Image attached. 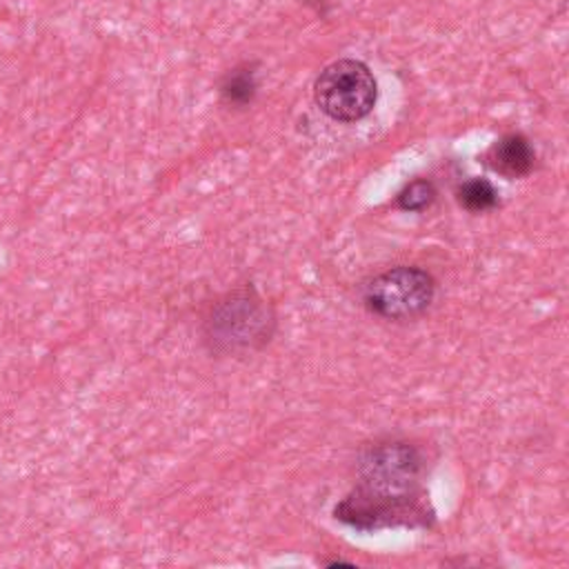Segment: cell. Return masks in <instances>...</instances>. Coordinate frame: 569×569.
I'll return each mask as SVG.
<instances>
[{
    "instance_id": "2",
    "label": "cell",
    "mask_w": 569,
    "mask_h": 569,
    "mask_svg": "<svg viewBox=\"0 0 569 569\" xmlns=\"http://www.w3.org/2000/svg\"><path fill=\"white\" fill-rule=\"evenodd\" d=\"M276 327L271 307L251 289H238L218 300L204 320V340L213 351H251L269 342Z\"/></svg>"
},
{
    "instance_id": "4",
    "label": "cell",
    "mask_w": 569,
    "mask_h": 569,
    "mask_svg": "<svg viewBox=\"0 0 569 569\" xmlns=\"http://www.w3.org/2000/svg\"><path fill=\"white\" fill-rule=\"evenodd\" d=\"M436 280L420 267H393L373 276L362 289L365 307L387 320H411L427 311Z\"/></svg>"
},
{
    "instance_id": "6",
    "label": "cell",
    "mask_w": 569,
    "mask_h": 569,
    "mask_svg": "<svg viewBox=\"0 0 569 569\" xmlns=\"http://www.w3.org/2000/svg\"><path fill=\"white\" fill-rule=\"evenodd\" d=\"M256 93V71L249 67V64H242V67H236L231 69L222 84H220V96L227 104H233V107H244L251 102Z\"/></svg>"
},
{
    "instance_id": "1",
    "label": "cell",
    "mask_w": 569,
    "mask_h": 569,
    "mask_svg": "<svg viewBox=\"0 0 569 569\" xmlns=\"http://www.w3.org/2000/svg\"><path fill=\"white\" fill-rule=\"evenodd\" d=\"M360 485L336 507V518L360 531L396 525H422L420 451L402 440L371 447L358 465Z\"/></svg>"
},
{
    "instance_id": "7",
    "label": "cell",
    "mask_w": 569,
    "mask_h": 569,
    "mask_svg": "<svg viewBox=\"0 0 569 569\" xmlns=\"http://www.w3.org/2000/svg\"><path fill=\"white\" fill-rule=\"evenodd\" d=\"M458 202L471 211V213H480V211H489L498 204V191L496 187L485 180V178H471L467 182L460 184L458 189Z\"/></svg>"
},
{
    "instance_id": "5",
    "label": "cell",
    "mask_w": 569,
    "mask_h": 569,
    "mask_svg": "<svg viewBox=\"0 0 569 569\" xmlns=\"http://www.w3.org/2000/svg\"><path fill=\"white\" fill-rule=\"evenodd\" d=\"M533 149L522 133H507L498 138L487 151V164L505 178H522L533 167Z\"/></svg>"
},
{
    "instance_id": "8",
    "label": "cell",
    "mask_w": 569,
    "mask_h": 569,
    "mask_svg": "<svg viewBox=\"0 0 569 569\" xmlns=\"http://www.w3.org/2000/svg\"><path fill=\"white\" fill-rule=\"evenodd\" d=\"M436 198V189L429 180H413L409 182L396 198V204L402 211H422L425 207H429Z\"/></svg>"
},
{
    "instance_id": "3",
    "label": "cell",
    "mask_w": 569,
    "mask_h": 569,
    "mask_svg": "<svg viewBox=\"0 0 569 569\" xmlns=\"http://www.w3.org/2000/svg\"><path fill=\"white\" fill-rule=\"evenodd\" d=\"M313 98L329 118L356 122L373 109L378 84L365 62L342 58L320 71L313 84Z\"/></svg>"
}]
</instances>
